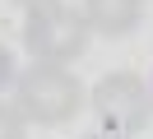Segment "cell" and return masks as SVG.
Masks as SVG:
<instances>
[{
	"instance_id": "obj_1",
	"label": "cell",
	"mask_w": 153,
	"mask_h": 139,
	"mask_svg": "<svg viewBox=\"0 0 153 139\" xmlns=\"http://www.w3.org/2000/svg\"><path fill=\"white\" fill-rule=\"evenodd\" d=\"M14 107L28 125H70L79 111L88 107L84 97V83L65 70V65H47V60H33L28 70H19L14 79Z\"/></svg>"
},
{
	"instance_id": "obj_2",
	"label": "cell",
	"mask_w": 153,
	"mask_h": 139,
	"mask_svg": "<svg viewBox=\"0 0 153 139\" xmlns=\"http://www.w3.org/2000/svg\"><path fill=\"white\" fill-rule=\"evenodd\" d=\"M88 37H93V28H88L84 9L65 5V0H47V5L23 9V46L33 60L70 65L88 51Z\"/></svg>"
},
{
	"instance_id": "obj_3",
	"label": "cell",
	"mask_w": 153,
	"mask_h": 139,
	"mask_svg": "<svg viewBox=\"0 0 153 139\" xmlns=\"http://www.w3.org/2000/svg\"><path fill=\"white\" fill-rule=\"evenodd\" d=\"M88 111H93L97 130L111 139H139L149 130V116H153V97H149V83L130 70H116V74H102L88 93Z\"/></svg>"
},
{
	"instance_id": "obj_4",
	"label": "cell",
	"mask_w": 153,
	"mask_h": 139,
	"mask_svg": "<svg viewBox=\"0 0 153 139\" xmlns=\"http://www.w3.org/2000/svg\"><path fill=\"white\" fill-rule=\"evenodd\" d=\"M84 19L102 37H130L144 23V0H84Z\"/></svg>"
},
{
	"instance_id": "obj_5",
	"label": "cell",
	"mask_w": 153,
	"mask_h": 139,
	"mask_svg": "<svg viewBox=\"0 0 153 139\" xmlns=\"http://www.w3.org/2000/svg\"><path fill=\"white\" fill-rule=\"evenodd\" d=\"M0 139H28V120L19 116L14 102H0Z\"/></svg>"
},
{
	"instance_id": "obj_6",
	"label": "cell",
	"mask_w": 153,
	"mask_h": 139,
	"mask_svg": "<svg viewBox=\"0 0 153 139\" xmlns=\"http://www.w3.org/2000/svg\"><path fill=\"white\" fill-rule=\"evenodd\" d=\"M14 79H19V65H14V51H10L5 42H0V93L10 88Z\"/></svg>"
},
{
	"instance_id": "obj_7",
	"label": "cell",
	"mask_w": 153,
	"mask_h": 139,
	"mask_svg": "<svg viewBox=\"0 0 153 139\" xmlns=\"http://www.w3.org/2000/svg\"><path fill=\"white\" fill-rule=\"evenodd\" d=\"M19 9H33V5H47V0H14Z\"/></svg>"
},
{
	"instance_id": "obj_8",
	"label": "cell",
	"mask_w": 153,
	"mask_h": 139,
	"mask_svg": "<svg viewBox=\"0 0 153 139\" xmlns=\"http://www.w3.org/2000/svg\"><path fill=\"white\" fill-rule=\"evenodd\" d=\"M79 139H111V135H102V130H88V135H79Z\"/></svg>"
},
{
	"instance_id": "obj_9",
	"label": "cell",
	"mask_w": 153,
	"mask_h": 139,
	"mask_svg": "<svg viewBox=\"0 0 153 139\" xmlns=\"http://www.w3.org/2000/svg\"><path fill=\"white\" fill-rule=\"evenodd\" d=\"M149 97H153V70H149Z\"/></svg>"
}]
</instances>
